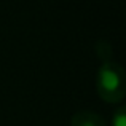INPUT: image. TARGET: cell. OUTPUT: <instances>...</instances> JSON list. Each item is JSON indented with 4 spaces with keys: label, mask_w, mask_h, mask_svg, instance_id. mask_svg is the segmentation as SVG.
<instances>
[{
    "label": "cell",
    "mask_w": 126,
    "mask_h": 126,
    "mask_svg": "<svg viewBox=\"0 0 126 126\" xmlns=\"http://www.w3.org/2000/svg\"><path fill=\"white\" fill-rule=\"evenodd\" d=\"M97 93L105 102H120L123 101L126 86H125V72L117 62H104L97 74Z\"/></svg>",
    "instance_id": "6da1fadb"
},
{
    "label": "cell",
    "mask_w": 126,
    "mask_h": 126,
    "mask_svg": "<svg viewBox=\"0 0 126 126\" xmlns=\"http://www.w3.org/2000/svg\"><path fill=\"white\" fill-rule=\"evenodd\" d=\"M125 107L118 109L117 113L113 115V120H112V123L113 126H126V115H125Z\"/></svg>",
    "instance_id": "277c9868"
},
{
    "label": "cell",
    "mask_w": 126,
    "mask_h": 126,
    "mask_svg": "<svg viewBox=\"0 0 126 126\" xmlns=\"http://www.w3.org/2000/svg\"><path fill=\"white\" fill-rule=\"evenodd\" d=\"M96 53H97V56L104 62H109L110 61V56H112V48L107 42H99L96 45Z\"/></svg>",
    "instance_id": "3957f363"
},
{
    "label": "cell",
    "mask_w": 126,
    "mask_h": 126,
    "mask_svg": "<svg viewBox=\"0 0 126 126\" xmlns=\"http://www.w3.org/2000/svg\"><path fill=\"white\" fill-rule=\"evenodd\" d=\"M72 126H105V121L101 115L94 113V112H77L70 120Z\"/></svg>",
    "instance_id": "7a4b0ae2"
}]
</instances>
